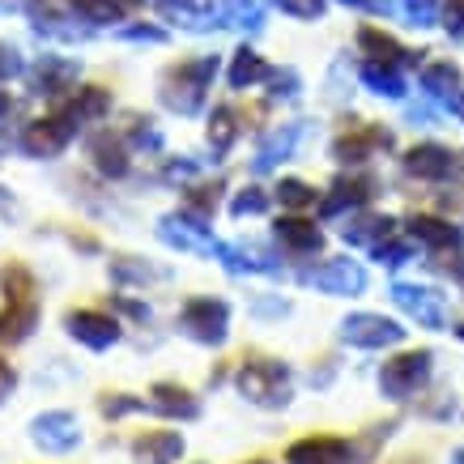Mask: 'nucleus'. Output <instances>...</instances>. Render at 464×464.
<instances>
[{"instance_id": "1", "label": "nucleus", "mask_w": 464, "mask_h": 464, "mask_svg": "<svg viewBox=\"0 0 464 464\" xmlns=\"http://www.w3.org/2000/svg\"><path fill=\"white\" fill-rule=\"evenodd\" d=\"M213 72H218V56H197V60H183V64L167 69L162 72V85H158L162 107H170V111H179V115H197L205 107Z\"/></svg>"}, {"instance_id": "2", "label": "nucleus", "mask_w": 464, "mask_h": 464, "mask_svg": "<svg viewBox=\"0 0 464 464\" xmlns=\"http://www.w3.org/2000/svg\"><path fill=\"white\" fill-rule=\"evenodd\" d=\"M235 388H239L243 401H252L260 409H285L290 396H295L290 366L277 362V358H247L235 371Z\"/></svg>"}, {"instance_id": "3", "label": "nucleus", "mask_w": 464, "mask_h": 464, "mask_svg": "<svg viewBox=\"0 0 464 464\" xmlns=\"http://www.w3.org/2000/svg\"><path fill=\"white\" fill-rule=\"evenodd\" d=\"M430 375H435V353L430 350L396 353V358H388V362L380 366V396L405 405V401H413V396L430 383Z\"/></svg>"}, {"instance_id": "4", "label": "nucleus", "mask_w": 464, "mask_h": 464, "mask_svg": "<svg viewBox=\"0 0 464 464\" xmlns=\"http://www.w3.org/2000/svg\"><path fill=\"white\" fill-rule=\"evenodd\" d=\"M179 333L188 341H197V345L218 350L230 337V307H226L222 298H209V295L188 298L179 311Z\"/></svg>"}, {"instance_id": "5", "label": "nucleus", "mask_w": 464, "mask_h": 464, "mask_svg": "<svg viewBox=\"0 0 464 464\" xmlns=\"http://www.w3.org/2000/svg\"><path fill=\"white\" fill-rule=\"evenodd\" d=\"M82 132V124L72 120L64 107L52 115H43V120H34V124L22 128V137H17V145H22V154L26 158H39V162H52V158H60L64 150H69V141Z\"/></svg>"}, {"instance_id": "6", "label": "nucleus", "mask_w": 464, "mask_h": 464, "mask_svg": "<svg viewBox=\"0 0 464 464\" xmlns=\"http://www.w3.org/2000/svg\"><path fill=\"white\" fill-rule=\"evenodd\" d=\"M82 418L72 409H43L30 418V443L47 456H69V451L82 448Z\"/></svg>"}, {"instance_id": "7", "label": "nucleus", "mask_w": 464, "mask_h": 464, "mask_svg": "<svg viewBox=\"0 0 464 464\" xmlns=\"http://www.w3.org/2000/svg\"><path fill=\"white\" fill-rule=\"evenodd\" d=\"M64 333H69L77 345H85V350H94V353L115 350V345H120V337H124L120 320H115L111 311H99V307H72V311H64Z\"/></svg>"}, {"instance_id": "8", "label": "nucleus", "mask_w": 464, "mask_h": 464, "mask_svg": "<svg viewBox=\"0 0 464 464\" xmlns=\"http://www.w3.org/2000/svg\"><path fill=\"white\" fill-rule=\"evenodd\" d=\"M341 341L353 350H388V345L405 341V328L388 315H375V311H353L341 320Z\"/></svg>"}, {"instance_id": "9", "label": "nucleus", "mask_w": 464, "mask_h": 464, "mask_svg": "<svg viewBox=\"0 0 464 464\" xmlns=\"http://www.w3.org/2000/svg\"><path fill=\"white\" fill-rule=\"evenodd\" d=\"M285 464H362V451L341 435H307L285 448Z\"/></svg>"}, {"instance_id": "10", "label": "nucleus", "mask_w": 464, "mask_h": 464, "mask_svg": "<svg viewBox=\"0 0 464 464\" xmlns=\"http://www.w3.org/2000/svg\"><path fill=\"white\" fill-rule=\"evenodd\" d=\"M303 282L315 285V290H324V295L353 298V295H362L366 290V268L358 265V260H350V256H333V260H324L320 268H311Z\"/></svg>"}, {"instance_id": "11", "label": "nucleus", "mask_w": 464, "mask_h": 464, "mask_svg": "<svg viewBox=\"0 0 464 464\" xmlns=\"http://www.w3.org/2000/svg\"><path fill=\"white\" fill-rule=\"evenodd\" d=\"M158 239L170 243V247H179V252H200V256H218L222 243L209 235V222H200L192 213H167L162 222H158Z\"/></svg>"}, {"instance_id": "12", "label": "nucleus", "mask_w": 464, "mask_h": 464, "mask_svg": "<svg viewBox=\"0 0 464 464\" xmlns=\"http://www.w3.org/2000/svg\"><path fill=\"white\" fill-rule=\"evenodd\" d=\"M392 303L405 315L422 324V328H448V298L430 290V285H409V282H396L392 285Z\"/></svg>"}, {"instance_id": "13", "label": "nucleus", "mask_w": 464, "mask_h": 464, "mask_svg": "<svg viewBox=\"0 0 464 464\" xmlns=\"http://www.w3.org/2000/svg\"><path fill=\"white\" fill-rule=\"evenodd\" d=\"M77 60H64V56H39V64L30 69V94L39 99H60V94H72L77 85Z\"/></svg>"}, {"instance_id": "14", "label": "nucleus", "mask_w": 464, "mask_h": 464, "mask_svg": "<svg viewBox=\"0 0 464 464\" xmlns=\"http://www.w3.org/2000/svg\"><path fill=\"white\" fill-rule=\"evenodd\" d=\"M39 298H22V303H5L0 307V350H17L39 333Z\"/></svg>"}, {"instance_id": "15", "label": "nucleus", "mask_w": 464, "mask_h": 464, "mask_svg": "<svg viewBox=\"0 0 464 464\" xmlns=\"http://www.w3.org/2000/svg\"><path fill=\"white\" fill-rule=\"evenodd\" d=\"M456 167H460V158L451 154L448 145H435V141H422V145H413L405 154V170L413 175V179H451L456 175Z\"/></svg>"}, {"instance_id": "16", "label": "nucleus", "mask_w": 464, "mask_h": 464, "mask_svg": "<svg viewBox=\"0 0 464 464\" xmlns=\"http://www.w3.org/2000/svg\"><path fill=\"white\" fill-rule=\"evenodd\" d=\"M132 464H179L183 460V435L179 430H145L128 443Z\"/></svg>"}, {"instance_id": "17", "label": "nucleus", "mask_w": 464, "mask_h": 464, "mask_svg": "<svg viewBox=\"0 0 464 464\" xmlns=\"http://www.w3.org/2000/svg\"><path fill=\"white\" fill-rule=\"evenodd\" d=\"M132 145L124 137H115V132H94L90 137V162L99 170L102 179H124L128 167H132V158H128Z\"/></svg>"}, {"instance_id": "18", "label": "nucleus", "mask_w": 464, "mask_h": 464, "mask_svg": "<svg viewBox=\"0 0 464 464\" xmlns=\"http://www.w3.org/2000/svg\"><path fill=\"white\" fill-rule=\"evenodd\" d=\"M150 409L167 422H197L200 418V401L179 383H154L150 388Z\"/></svg>"}, {"instance_id": "19", "label": "nucleus", "mask_w": 464, "mask_h": 464, "mask_svg": "<svg viewBox=\"0 0 464 464\" xmlns=\"http://www.w3.org/2000/svg\"><path fill=\"white\" fill-rule=\"evenodd\" d=\"M273 239L295 256H315L324 247L320 226L307 222V218H282V222H273Z\"/></svg>"}, {"instance_id": "20", "label": "nucleus", "mask_w": 464, "mask_h": 464, "mask_svg": "<svg viewBox=\"0 0 464 464\" xmlns=\"http://www.w3.org/2000/svg\"><path fill=\"white\" fill-rule=\"evenodd\" d=\"M64 111H69L77 124L107 120V111H111V90H107V85H77L72 99L64 102Z\"/></svg>"}, {"instance_id": "21", "label": "nucleus", "mask_w": 464, "mask_h": 464, "mask_svg": "<svg viewBox=\"0 0 464 464\" xmlns=\"http://www.w3.org/2000/svg\"><path fill=\"white\" fill-rule=\"evenodd\" d=\"M303 132H307V124H285V128H277V132H273V137L260 145V154H256V162H252L256 175H265V170H273L277 162H285V158L295 154V145H298V137H303Z\"/></svg>"}, {"instance_id": "22", "label": "nucleus", "mask_w": 464, "mask_h": 464, "mask_svg": "<svg viewBox=\"0 0 464 464\" xmlns=\"http://www.w3.org/2000/svg\"><path fill=\"white\" fill-rule=\"evenodd\" d=\"M366 200H371V183L353 179V175H341V179L333 183V192L324 197L320 213L324 218H337V213H345V209H362Z\"/></svg>"}, {"instance_id": "23", "label": "nucleus", "mask_w": 464, "mask_h": 464, "mask_svg": "<svg viewBox=\"0 0 464 464\" xmlns=\"http://www.w3.org/2000/svg\"><path fill=\"white\" fill-rule=\"evenodd\" d=\"M392 137L383 132V128H362V132H341L337 145H333V154L337 162H366V158L375 154L380 145H388Z\"/></svg>"}, {"instance_id": "24", "label": "nucleus", "mask_w": 464, "mask_h": 464, "mask_svg": "<svg viewBox=\"0 0 464 464\" xmlns=\"http://www.w3.org/2000/svg\"><path fill=\"white\" fill-rule=\"evenodd\" d=\"M358 47H362L371 60H380V64H405V60H418V56H409L392 34H383V30H375V26L358 30Z\"/></svg>"}, {"instance_id": "25", "label": "nucleus", "mask_w": 464, "mask_h": 464, "mask_svg": "<svg viewBox=\"0 0 464 464\" xmlns=\"http://www.w3.org/2000/svg\"><path fill=\"white\" fill-rule=\"evenodd\" d=\"M409 235L426 247H460V230L443 218H430V213H418L413 222H409Z\"/></svg>"}, {"instance_id": "26", "label": "nucleus", "mask_w": 464, "mask_h": 464, "mask_svg": "<svg viewBox=\"0 0 464 464\" xmlns=\"http://www.w3.org/2000/svg\"><path fill=\"white\" fill-rule=\"evenodd\" d=\"M0 295H5V303L39 298V282H34V273L22 260H9V265H0Z\"/></svg>"}, {"instance_id": "27", "label": "nucleus", "mask_w": 464, "mask_h": 464, "mask_svg": "<svg viewBox=\"0 0 464 464\" xmlns=\"http://www.w3.org/2000/svg\"><path fill=\"white\" fill-rule=\"evenodd\" d=\"M422 90L430 94V99H439V102H456V94H460V69H456V64H448V60L426 64Z\"/></svg>"}, {"instance_id": "28", "label": "nucleus", "mask_w": 464, "mask_h": 464, "mask_svg": "<svg viewBox=\"0 0 464 464\" xmlns=\"http://www.w3.org/2000/svg\"><path fill=\"white\" fill-rule=\"evenodd\" d=\"M362 85L380 99H405V77L392 69V64H380V60H366L362 64Z\"/></svg>"}, {"instance_id": "29", "label": "nucleus", "mask_w": 464, "mask_h": 464, "mask_svg": "<svg viewBox=\"0 0 464 464\" xmlns=\"http://www.w3.org/2000/svg\"><path fill=\"white\" fill-rule=\"evenodd\" d=\"M268 64L260 56H256L252 47H239L235 52V60H230V72H226V82L235 85V90H247V85H256V82H265L268 77Z\"/></svg>"}, {"instance_id": "30", "label": "nucleus", "mask_w": 464, "mask_h": 464, "mask_svg": "<svg viewBox=\"0 0 464 464\" xmlns=\"http://www.w3.org/2000/svg\"><path fill=\"white\" fill-rule=\"evenodd\" d=\"M388 235H392V218H380V213H362L345 226V239L362 243V247H380Z\"/></svg>"}, {"instance_id": "31", "label": "nucleus", "mask_w": 464, "mask_h": 464, "mask_svg": "<svg viewBox=\"0 0 464 464\" xmlns=\"http://www.w3.org/2000/svg\"><path fill=\"white\" fill-rule=\"evenodd\" d=\"M162 277V268L145 265V260H137V256H115L111 260V282L115 285H150Z\"/></svg>"}, {"instance_id": "32", "label": "nucleus", "mask_w": 464, "mask_h": 464, "mask_svg": "<svg viewBox=\"0 0 464 464\" xmlns=\"http://www.w3.org/2000/svg\"><path fill=\"white\" fill-rule=\"evenodd\" d=\"M69 9L82 17L85 26H115L120 14H124L120 0H69Z\"/></svg>"}, {"instance_id": "33", "label": "nucleus", "mask_w": 464, "mask_h": 464, "mask_svg": "<svg viewBox=\"0 0 464 464\" xmlns=\"http://www.w3.org/2000/svg\"><path fill=\"white\" fill-rule=\"evenodd\" d=\"M99 413L107 422H120L128 413H154V409H150V401H141V396H132V392H107V396H99Z\"/></svg>"}, {"instance_id": "34", "label": "nucleus", "mask_w": 464, "mask_h": 464, "mask_svg": "<svg viewBox=\"0 0 464 464\" xmlns=\"http://www.w3.org/2000/svg\"><path fill=\"white\" fill-rule=\"evenodd\" d=\"M235 137H239V115H235V107H218V111L209 115V141L218 154H226L230 145H235Z\"/></svg>"}, {"instance_id": "35", "label": "nucleus", "mask_w": 464, "mask_h": 464, "mask_svg": "<svg viewBox=\"0 0 464 464\" xmlns=\"http://www.w3.org/2000/svg\"><path fill=\"white\" fill-rule=\"evenodd\" d=\"M222 22H230V26H239V30H260L265 26V14H260L256 0H226Z\"/></svg>"}, {"instance_id": "36", "label": "nucleus", "mask_w": 464, "mask_h": 464, "mask_svg": "<svg viewBox=\"0 0 464 464\" xmlns=\"http://www.w3.org/2000/svg\"><path fill=\"white\" fill-rule=\"evenodd\" d=\"M277 200L285 209H307V205H315V188L303 179H282L277 183Z\"/></svg>"}, {"instance_id": "37", "label": "nucleus", "mask_w": 464, "mask_h": 464, "mask_svg": "<svg viewBox=\"0 0 464 464\" xmlns=\"http://www.w3.org/2000/svg\"><path fill=\"white\" fill-rule=\"evenodd\" d=\"M128 145H132V150H162V132H158L150 120H132Z\"/></svg>"}, {"instance_id": "38", "label": "nucleus", "mask_w": 464, "mask_h": 464, "mask_svg": "<svg viewBox=\"0 0 464 464\" xmlns=\"http://www.w3.org/2000/svg\"><path fill=\"white\" fill-rule=\"evenodd\" d=\"M268 209V197L260 192V188H243L239 197L230 200V213L235 218H247V213H265Z\"/></svg>"}, {"instance_id": "39", "label": "nucleus", "mask_w": 464, "mask_h": 464, "mask_svg": "<svg viewBox=\"0 0 464 464\" xmlns=\"http://www.w3.org/2000/svg\"><path fill=\"white\" fill-rule=\"evenodd\" d=\"M371 252H375V260H380V265L401 268V265L409 260V256H413V247H409V243H388V239H383L380 247H371Z\"/></svg>"}, {"instance_id": "40", "label": "nucleus", "mask_w": 464, "mask_h": 464, "mask_svg": "<svg viewBox=\"0 0 464 464\" xmlns=\"http://www.w3.org/2000/svg\"><path fill=\"white\" fill-rule=\"evenodd\" d=\"M277 9H285L290 17H303V22H315V17H324V0H277Z\"/></svg>"}, {"instance_id": "41", "label": "nucleus", "mask_w": 464, "mask_h": 464, "mask_svg": "<svg viewBox=\"0 0 464 464\" xmlns=\"http://www.w3.org/2000/svg\"><path fill=\"white\" fill-rule=\"evenodd\" d=\"M22 56H17V47H9V43H0V82H14V77H22Z\"/></svg>"}, {"instance_id": "42", "label": "nucleus", "mask_w": 464, "mask_h": 464, "mask_svg": "<svg viewBox=\"0 0 464 464\" xmlns=\"http://www.w3.org/2000/svg\"><path fill=\"white\" fill-rule=\"evenodd\" d=\"M120 39H128V43H162V39H167V30L137 22V26H124V30H120Z\"/></svg>"}, {"instance_id": "43", "label": "nucleus", "mask_w": 464, "mask_h": 464, "mask_svg": "<svg viewBox=\"0 0 464 464\" xmlns=\"http://www.w3.org/2000/svg\"><path fill=\"white\" fill-rule=\"evenodd\" d=\"M268 82H273V99H295V94H298V77L290 69L268 72Z\"/></svg>"}, {"instance_id": "44", "label": "nucleus", "mask_w": 464, "mask_h": 464, "mask_svg": "<svg viewBox=\"0 0 464 464\" xmlns=\"http://www.w3.org/2000/svg\"><path fill=\"white\" fill-rule=\"evenodd\" d=\"M14 392H17V366L9 362L5 353H0V405H5V401H9Z\"/></svg>"}, {"instance_id": "45", "label": "nucleus", "mask_w": 464, "mask_h": 464, "mask_svg": "<svg viewBox=\"0 0 464 464\" xmlns=\"http://www.w3.org/2000/svg\"><path fill=\"white\" fill-rule=\"evenodd\" d=\"M443 22L451 34H464V0H443Z\"/></svg>"}, {"instance_id": "46", "label": "nucleus", "mask_w": 464, "mask_h": 464, "mask_svg": "<svg viewBox=\"0 0 464 464\" xmlns=\"http://www.w3.org/2000/svg\"><path fill=\"white\" fill-rule=\"evenodd\" d=\"M115 311H124V315H132V320H150V307L137 303V298H128V295H115Z\"/></svg>"}, {"instance_id": "47", "label": "nucleus", "mask_w": 464, "mask_h": 464, "mask_svg": "<svg viewBox=\"0 0 464 464\" xmlns=\"http://www.w3.org/2000/svg\"><path fill=\"white\" fill-rule=\"evenodd\" d=\"M285 311H290L285 298H260V303H256V315H285Z\"/></svg>"}, {"instance_id": "48", "label": "nucleus", "mask_w": 464, "mask_h": 464, "mask_svg": "<svg viewBox=\"0 0 464 464\" xmlns=\"http://www.w3.org/2000/svg\"><path fill=\"white\" fill-rule=\"evenodd\" d=\"M0 213H5L9 222L17 218V200H14V192H9V188H0Z\"/></svg>"}, {"instance_id": "49", "label": "nucleus", "mask_w": 464, "mask_h": 464, "mask_svg": "<svg viewBox=\"0 0 464 464\" xmlns=\"http://www.w3.org/2000/svg\"><path fill=\"white\" fill-rule=\"evenodd\" d=\"M14 111V99H9V94H5V90H0V120H5V115Z\"/></svg>"}, {"instance_id": "50", "label": "nucleus", "mask_w": 464, "mask_h": 464, "mask_svg": "<svg viewBox=\"0 0 464 464\" xmlns=\"http://www.w3.org/2000/svg\"><path fill=\"white\" fill-rule=\"evenodd\" d=\"M341 5H350V9H375V0H341Z\"/></svg>"}, {"instance_id": "51", "label": "nucleus", "mask_w": 464, "mask_h": 464, "mask_svg": "<svg viewBox=\"0 0 464 464\" xmlns=\"http://www.w3.org/2000/svg\"><path fill=\"white\" fill-rule=\"evenodd\" d=\"M451 107H456V115L464 120V94H456V102H451Z\"/></svg>"}, {"instance_id": "52", "label": "nucleus", "mask_w": 464, "mask_h": 464, "mask_svg": "<svg viewBox=\"0 0 464 464\" xmlns=\"http://www.w3.org/2000/svg\"><path fill=\"white\" fill-rule=\"evenodd\" d=\"M451 464H464V443H460L456 451H451Z\"/></svg>"}, {"instance_id": "53", "label": "nucleus", "mask_w": 464, "mask_h": 464, "mask_svg": "<svg viewBox=\"0 0 464 464\" xmlns=\"http://www.w3.org/2000/svg\"><path fill=\"white\" fill-rule=\"evenodd\" d=\"M456 337H460V341H464V324H456Z\"/></svg>"}, {"instance_id": "54", "label": "nucleus", "mask_w": 464, "mask_h": 464, "mask_svg": "<svg viewBox=\"0 0 464 464\" xmlns=\"http://www.w3.org/2000/svg\"><path fill=\"white\" fill-rule=\"evenodd\" d=\"M120 5H141V0H120Z\"/></svg>"}, {"instance_id": "55", "label": "nucleus", "mask_w": 464, "mask_h": 464, "mask_svg": "<svg viewBox=\"0 0 464 464\" xmlns=\"http://www.w3.org/2000/svg\"><path fill=\"white\" fill-rule=\"evenodd\" d=\"M252 464H268V460H252Z\"/></svg>"}]
</instances>
